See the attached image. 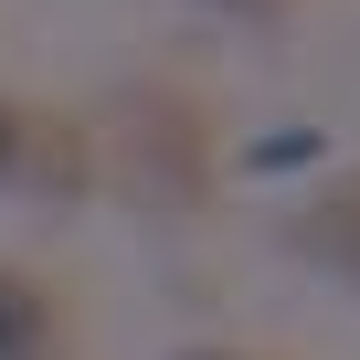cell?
<instances>
[{"label":"cell","mask_w":360,"mask_h":360,"mask_svg":"<svg viewBox=\"0 0 360 360\" xmlns=\"http://www.w3.org/2000/svg\"><path fill=\"white\" fill-rule=\"evenodd\" d=\"M191 360H233V349H191Z\"/></svg>","instance_id":"obj_7"},{"label":"cell","mask_w":360,"mask_h":360,"mask_svg":"<svg viewBox=\"0 0 360 360\" xmlns=\"http://www.w3.org/2000/svg\"><path fill=\"white\" fill-rule=\"evenodd\" d=\"M32 148H43V106L0 96V191H32Z\"/></svg>","instance_id":"obj_4"},{"label":"cell","mask_w":360,"mask_h":360,"mask_svg":"<svg viewBox=\"0 0 360 360\" xmlns=\"http://www.w3.org/2000/svg\"><path fill=\"white\" fill-rule=\"evenodd\" d=\"M117 169L138 180L159 212H191V202L212 191V117H202V96H180V85H127V96H117Z\"/></svg>","instance_id":"obj_1"},{"label":"cell","mask_w":360,"mask_h":360,"mask_svg":"<svg viewBox=\"0 0 360 360\" xmlns=\"http://www.w3.org/2000/svg\"><path fill=\"white\" fill-rule=\"evenodd\" d=\"M286 244H297L307 265H328L339 286H360V180H328V191L286 223Z\"/></svg>","instance_id":"obj_2"},{"label":"cell","mask_w":360,"mask_h":360,"mask_svg":"<svg viewBox=\"0 0 360 360\" xmlns=\"http://www.w3.org/2000/svg\"><path fill=\"white\" fill-rule=\"evenodd\" d=\"M43 349H53V297L0 265V360H43Z\"/></svg>","instance_id":"obj_3"},{"label":"cell","mask_w":360,"mask_h":360,"mask_svg":"<svg viewBox=\"0 0 360 360\" xmlns=\"http://www.w3.org/2000/svg\"><path fill=\"white\" fill-rule=\"evenodd\" d=\"M297 159H318V127H276V138L244 148V169H297Z\"/></svg>","instance_id":"obj_5"},{"label":"cell","mask_w":360,"mask_h":360,"mask_svg":"<svg viewBox=\"0 0 360 360\" xmlns=\"http://www.w3.org/2000/svg\"><path fill=\"white\" fill-rule=\"evenodd\" d=\"M212 11H286V0H212Z\"/></svg>","instance_id":"obj_6"}]
</instances>
